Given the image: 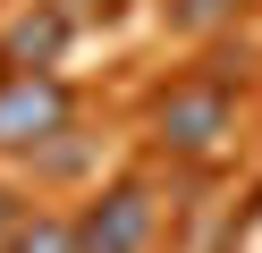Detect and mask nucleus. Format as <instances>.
I'll use <instances>...</instances> for the list:
<instances>
[{"label":"nucleus","instance_id":"f03ea898","mask_svg":"<svg viewBox=\"0 0 262 253\" xmlns=\"http://www.w3.org/2000/svg\"><path fill=\"white\" fill-rule=\"evenodd\" d=\"M59 127H76V93L51 67H9L0 76V152H42Z\"/></svg>","mask_w":262,"mask_h":253},{"label":"nucleus","instance_id":"20e7f679","mask_svg":"<svg viewBox=\"0 0 262 253\" xmlns=\"http://www.w3.org/2000/svg\"><path fill=\"white\" fill-rule=\"evenodd\" d=\"M76 42V9L68 0H34L0 26V67H59V51Z\"/></svg>","mask_w":262,"mask_h":253},{"label":"nucleus","instance_id":"7ed1b4c3","mask_svg":"<svg viewBox=\"0 0 262 253\" xmlns=\"http://www.w3.org/2000/svg\"><path fill=\"white\" fill-rule=\"evenodd\" d=\"M152 228H161V202L127 177V186H110V194L76 219V253H144Z\"/></svg>","mask_w":262,"mask_h":253},{"label":"nucleus","instance_id":"39448f33","mask_svg":"<svg viewBox=\"0 0 262 253\" xmlns=\"http://www.w3.org/2000/svg\"><path fill=\"white\" fill-rule=\"evenodd\" d=\"M9 253H76V219H26L17 236H9Z\"/></svg>","mask_w":262,"mask_h":253},{"label":"nucleus","instance_id":"423d86ee","mask_svg":"<svg viewBox=\"0 0 262 253\" xmlns=\"http://www.w3.org/2000/svg\"><path fill=\"white\" fill-rule=\"evenodd\" d=\"M228 17H237V0H169L178 34H211V26H228Z\"/></svg>","mask_w":262,"mask_h":253},{"label":"nucleus","instance_id":"f257e3e1","mask_svg":"<svg viewBox=\"0 0 262 253\" xmlns=\"http://www.w3.org/2000/svg\"><path fill=\"white\" fill-rule=\"evenodd\" d=\"M152 135H161V152H186V160L220 152L228 135H237V93H228V76H186V84H169L161 110H152Z\"/></svg>","mask_w":262,"mask_h":253},{"label":"nucleus","instance_id":"0eeeda50","mask_svg":"<svg viewBox=\"0 0 262 253\" xmlns=\"http://www.w3.org/2000/svg\"><path fill=\"white\" fill-rule=\"evenodd\" d=\"M0 76H9V67H0Z\"/></svg>","mask_w":262,"mask_h":253}]
</instances>
